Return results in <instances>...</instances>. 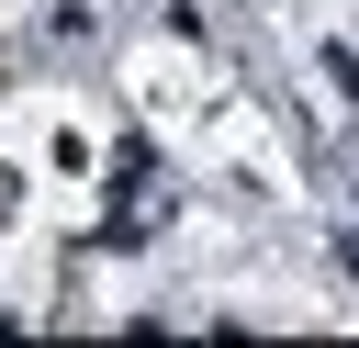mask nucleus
Returning a JSON list of instances; mask_svg holds the SVG:
<instances>
[]
</instances>
